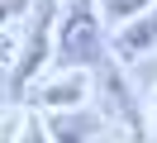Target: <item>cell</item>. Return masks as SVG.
<instances>
[{
	"label": "cell",
	"mask_w": 157,
	"mask_h": 143,
	"mask_svg": "<svg viewBox=\"0 0 157 143\" xmlns=\"http://www.w3.org/2000/svg\"><path fill=\"white\" fill-rule=\"evenodd\" d=\"M5 57H10V43H5V38H0V62H5Z\"/></svg>",
	"instance_id": "cell-9"
},
{
	"label": "cell",
	"mask_w": 157,
	"mask_h": 143,
	"mask_svg": "<svg viewBox=\"0 0 157 143\" xmlns=\"http://www.w3.org/2000/svg\"><path fill=\"white\" fill-rule=\"evenodd\" d=\"M152 43H157V10H143L138 19H128V24L119 29V38H114V57H119V62H138Z\"/></svg>",
	"instance_id": "cell-3"
},
{
	"label": "cell",
	"mask_w": 157,
	"mask_h": 143,
	"mask_svg": "<svg viewBox=\"0 0 157 143\" xmlns=\"http://www.w3.org/2000/svg\"><path fill=\"white\" fill-rule=\"evenodd\" d=\"M147 5H157V0H105V14L114 19V24H128V19H138Z\"/></svg>",
	"instance_id": "cell-5"
},
{
	"label": "cell",
	"mask_w": 157,
	"mask_h": 143,
	"mask_svg": "<svg viewBox=\"0 0 157 143\" xmlns=\"http://www.w3.org/2000/svg\"><path fill=\"white\" fill-rule=\"evenodd\" d=\"M86 95V76H62L57 86H43L38 91V105H71Z\"/></svg>",
	"instance_id": "cell-4"
},
{
	"label": "cell",
	"mask_w": 157,
	"mask_h": 143,
	"mask_svg": "<svg viewBox=\"0 0 157 143\" xmlns=\"http://www.w3.org/2000/svg\"><path fill=\"white\" fill-rule=\"evenodd\" d=\"M52 10H57V0H43L38 10H33V29H29V43H24L19 53V67H14V95L29 91V81L43 72V62H48V34H52Z\"/></svg>",
	"instance_id": "cell-2"
},
{
	"label": "cell",
	"mask_w": 157,
	"mask_h": 143,
	"mask_svg": "<svg viewBox=\"0 0 157 143\" xmlns=\"http://www.w3.org/2000/svg\"><path fill=\"white\" fill-rule=\"evenodd\" d=\"M67 62H95L100 57V14L90 10V0H71L67 19H62V38H57Z\"/></svg>",
	"instance_id": "cell-1"
},
{
	"label": "cell",
	"mask_w": 157,
	"mask_h": 143,
	"mask_svg": "<svg viewBox=\"0 0 157 143\" xmlns=\"http://www.w3.org/2000/svg\"><path fill=\"white\" fill-rule=\"evenodd\" d=\"M24 10V0H0V24H5V19H14Z\"/></svg>",
	"instance_id": "cell-8"
},
{
	"label": "cell",
	"mask_w": 157,
	"mask_h": 143,
	"mask_svg": "<svg viewBox=\"0 0 157 143\" xmlns=\"http://www.w3.org/2000/svg\"><path fill=\"white\" fill-rule=\"evenodd\" d=\"M24 143H48V138H43V124H38V119H29V124H24Z\"/></svg>",
	"instance_id": "cell-7"
},
{
	"label": "cell",
	"mask_w": 157,
	"mask_h": 143,
	"mask_svg": "<svg viewBox=\"0 0 157 143\" xmlns=\"http://www.w3.org/2000/svg\"><path fill=\"white\" fill-rule=\"evenodd\" d=\"M48 129H52V138H57V143H86V129H76L71 114H52Z\"/></svg>",
	"instance_id": "cell-6"
}]
</instances>
